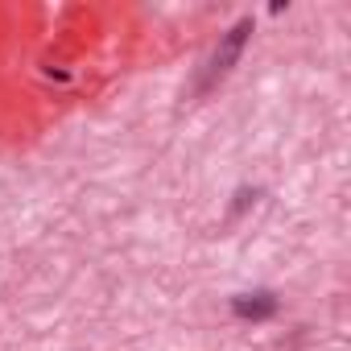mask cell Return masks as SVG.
<instances>
[{
  "instance_id": "cell-1",
  "label": "cell",
  "mask_w": 351,
  "mask_h": 351,
  "mask_svg": "<svg viewBox=\"0 0 351 351\" xmlns=\"http://www.w3.org/2000/svg\"><path fill=\"white\" fill-rule=\"evenodd\" d=\"M248 34H252V21H240V25L219 42V50H215V54H211V62H207V75H203L199 91H207L211 83H219V79L232 71V62L240 58V50H244V42H248Z\"/></svg>"
},
{
  "instance_id": "cell-2",
  "label": "cell",
  "mask_w": 351,
  "mask_h": 351,
  "mask_svg": "<svg viewBox=\"0 0 351 351\" xmlns=\"http://www.w3.org/2000/svg\"><path fill=\"white\" fill-rule=\"evenodd\" d=\"M232 310H236L240 318L261 322V318H273V314H277V298L265 293V289H256V293H240V298H232Z\"/></svg>"
}]
</instances>
